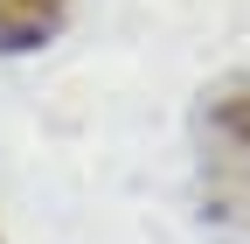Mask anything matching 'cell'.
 I'll list each match as a JSON object with an SVG mask.
<instances>
[{"instance_id": "2", "label": "cell", "mask_w": 250, "mask_h": 244, "mask_svg": "<svg viewBox=\"0 0 250 244\" xmlns=\"http://www.w3.org/2000/svg\"><path fill=\"white\" fill-rule=\"evenodd\" d=\"M70 0H0V56H35L62 35Z\"/></svg>"}, {"instance_id": "1", "label": "cell", "mask_w": 250, "mask_h": 244, "mask_svg": "<svg viewBox=\"0 0 250 244\" xmlns=\"http://www.w3.org/2000/svg\"><path fill=\"white\" fill-rule=\"evenodd\" d=\"M195 133H202V146H208L215 161L250 168V70H229V77H215L202 91Z\"/></svg>"}]
</instances>
